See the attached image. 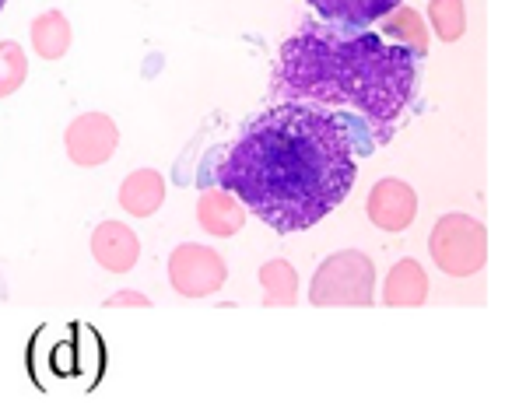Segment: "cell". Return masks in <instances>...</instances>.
<instances>
[{"mask_svg":"<svg viewBox=\"0 0 512 410\" xmlns=\"http://www.w3.org/2000/svg\"><path fill=\"white\" fill-rule=\"evenodd\" d=\"M376 148V134L344 109L281 102L246 123L207 179L274 232H306L344 204L355 190L358 158Z\"/></svg>","mask_w":512,"mask_h":410,"instance_id":"1","label":"cell"},{"mask_svg":"<svg viewBox=\"0 0 512 410\" xmlns=\"http://www.w3.org/2000/svg\"><path fill=\"white\" fill-rule=\"evenodd\" d=\"M418 71L421 60L379 32L306 25L281 43L271 92L281 102L351 109L386 144L418 95Z\"/></svg>","mask_w":512,"mask_h":410,"instance_id":"2","label":"cell"},{"mask_svg":"<svg viewBox=\"0 0 512 410\" xmlns=\"http://www.w3.org/2000/svg\"><path fill=\"white\" fill-rule=\"evenodd\" d=\"M372 284H376V270L369 256L358 249H344L316 270L309 298L313 305H372Z\"/></svg>","mask_w":512,"mask_h":410,"instance_id":"3","label":"cell"},{"mask_svg":"<svg viewBox=\"0 0 512 410\" xmlns=\"http://www.w3.org/2000/svg\"><path fill=\"white\" fill-rule=\"evenodd\" d=\"M432 256L439 263V270H446L453 277L477 274L484 267V256H488L481 221L467 218V214L439 218V225L432 232Z\"/></svg>","mask_w":512,"mask_h":410,"instance_id":"4","label":"cell"},{"mask_svg":"<svg viewBox=\"0 0 512 410\" xmlns=\"http://www.w3.org/2000/svg\"><path fill=\"white\" fill-rule=\"evenodd\" d=\"M225 260H221L214 249L207 246H179L176 253L169 256V281L179 295L186 298H204V295H214V291L225 284Z\"/></svg>","mask_w":512,"mask_h":410,"instance_id":"5","label":"cell"},{"mask_svg":"<svg viewBox=\"0 0 512 410\" xmlns=\"http://www.w3.org/2000/svg\"><path fill=\"white\" fill-rule=\"evenodd\" d=\"M116 144H120V130L102 113H85L67 127V155H71V162L85 165V169L109 162Z\"/></svg>","mask_w":512,"mask_h":410,"instance_id":"6","label":"cell"},{"mask_svg":"<svg viewBox=\"0 0 512 410\" xmlns=\"http://www.w3.org/2000/svg\"><path fill=\"white\" fill-rule=\"evenodd\" d=\"M365 211H369V218L376 221L379 228H386V232H404L414 221V214H418V197H414L411 186L400 183V179H383V183L372 186Z\"/></svg>","mask_w":512,"mask_h":410,"instance_id":"7","label":"cell"},{"mask_svg":"<svg viewBox=\"0 0 512 410\" xmlns=\"http://www.w3.org/2000/svg\"><path fill=\"white\" fill-rule=\"evenodd\" d=\"M309 4H313L316 15H323L330 25L358 32V29H369L379 18L393 15L404 0H309Z\"/></svg>","mask_w":512,"mask_h":410,"instance_id":"8","label":"cell"},{"mask_svg":"<svg viewBox=\"0 0 512 410\" xmlns=\"http://www.w3.org/2000/svg\"><path fill=\"white\" fill-rule=\"evenodd\" d=\"M92 253L106 270L127 274V270L137 263V256H141V246H137V235L130 232L127 225L106 221V225H99L92 232Z\"/></svg>","mask_w":512,"mask_h":410,"instance_id":"9","label":"cell"},{"mask_svg":"<svg viewBox=\"0 0 512 410\" xmlns=\"http://www.w3.org/2000/svg\"><path fill=\"white\" fill-rule=\"evenodd\" d=\"M197 221H200V228H207L211 235L228 239V235H235L246 225V207L228 190H204L197 200Z\"/></svg>","mask_w":512,"mask_h":410,"instance_id":"10","label":"cell"},{"mask_svg":"<svg viewBox=\"0 0 512 410\" xmlns=\"http://www.w3.org/2000/svg\"><path fill=\"white\" fill-rule=\"evenodd\" d=\"M165 200V183L158 172L141 169V172H130L127 183L120 186V204L123 211H130L134 218H148L162 207Z\"/></svg>","mask_w":512,"mask_h":410,"instance_id":"11","label":"cell"},{"mask_svg":"<svg viewBox=\"0 0 512 410\" xmlns=\"http://www.w3.org/2000/svg\"><path fill=\"white\" fill-rule=\"evenodd\" d=\"M428 295V277L414 260H404L386 277V305H421Z\"/></svg>","mask_w":512,"mask_h":410,"instance_id":"12","label":"cell"},{"mask_svg":"<svg viewBox=\"0 0 512 410\" xmlns=\"http://www.w3.org/2000/svg\"><path fill=\"white\" fill-rule=\"evenodd\" d=\"M32 46L43 60H60L71 50V22L57 11H46L32 22Z\"/></svg>","mask_w":512,"mask_h":410,"instance_id":"13","label":"cell"},{"mask_svg":"<svg viewBox=\"0 0 512 410\" xmlns=\"http://www.w3.org/2000/svg\"><path fill=\"white\" fill-rule=\"evenodd\" d=\"M383 32H386L383 39H390V43L407 46V50H411L414 57L425 60V53H428V36H425V25H421V18L414 15V11L400 8V15L386 18Z\"/></svg>","mask_w":512,"mask_h":410,"instance_id":"14","label":"cell"},{"mask_svg":"<svg viewBox=\"0 0 512 410\" xmlns=\"http://www.w3.org/2000/svg\"><path fill=\"white\" fill-rule=\"evenodd\" d=\"M260 284L267 291V305H295V295H299V277H295V267H288L285 260H271L260 267Z\"/></svg>","mask_w":512,"mask_h":410,"instance_id":"15","label":"cell"},{"mask_svg":"<svg viewBox=\"0 0 512 410\" xmlns=\"http://www.w3.org/2000/svg\"><path fill=\"white\" fill-rule=\"evenodd\" d=\"M428 18H432V29L439 32V39H446V43H456L463 36V29H467L463 0H432Z\"/></svg>","mask_w":512,"mask_h":410,"instance_id":"16","label":"cell"},{"mask_svg":"<svg viewBox=\"0 0 512 410\" xmlns=\"http://www.w3.org/2000/svg\"><path fill=\"white\" fill-rule=\"evenodd\" d=\"M25 74H29V60L18 43H0V99L15 95L22 88Z\"/></svg>","mask_w":512,"mask_h":410,"instance_id":"17","label":"cell"},{"mask_svg":"<svg viewBox=\"0 0 512 410\" xmlns=\"http://www.w3.org/2000/svg\"><path fill=\"white\" fill-rule=\"evenodd\" d=\"M106 305H109V309H116V305H134V309H148V298L134 295V291H120V295H113Z\"/></svg>","mask_w":512,"mask_h":410,"instance_id":"18","label":"cell"},{"mask_svg":"<svg viewBox=\"0 0 512 410\" xmlns=\"http://www.w3.org/2000/svg\"><path fill=\"white\" fill-rule=\"evenodd\" d=\"M4 4H8V0H0V11H4Z\"/></svg>","mask_w":512,"mask_h":410,"instance_id":"19","label":"cell"}]
</instances>
